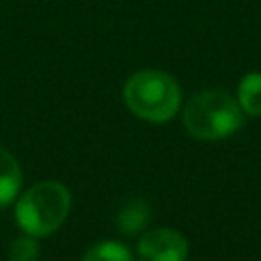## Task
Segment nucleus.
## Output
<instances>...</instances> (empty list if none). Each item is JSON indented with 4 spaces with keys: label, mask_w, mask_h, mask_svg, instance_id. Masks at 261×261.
<instances>
[{
    "label": "nucleus",
    "mask_w": 261,
    "mask_h": 261,
    "mask_svg": "<svg viewBox=\"0 0 261 261\" xmlns=\"http://www.w3.org/2000/svg\"><path fill=\"white\" fill-rule=\"evenodd\" d=\"M243 124L239 102L224 90H204L194 94L184 108V126L202 141H218L234 135Z\"/></svg>",
    "instance_id": "nucleus-1"
},
{
    "label": "nucleus",
    "mask_w": 261,
    "mask_h": 261,
    "mask_svg": "<svg viewBox=\"0 0 261 261\" xmlns=\"http://www.w3.org/2000/svg\"><path fill=\"white\" fill-rule=\"evenodd\" d=\"M124 102L133 114L149 122L173 118L181 104L179 84L163 71L141 69L124 84Z\"/></svg>",
    "instance_id": "nucleus-2"
},
{
    "label": "nucleus",
    "mask_w": 261,
    "mask_h": 261,
    "mask_svg": "<svg viewBox=\"0 0 261 261\" xmlns=\"http://www.w3.org/2000/svg\"><path fill=\"white\" fill-rule=\"evenodd\" d=\"M71 206L69 190L59 181H39L16 202V222L29 237H47L67 218Z\"/></svg>",
    "instance_id": "nucleus-3"
},
{
    "label": "nucleus",
    "mask_w": 261,
    "mask_h": 261,
    "mask_svg": "<svg viewBox=\"0 0 261 261\" xmlns=\"http://www.w3.org/2000/svg\"><path fill=\"white\" fill-rule=\"evenodd\" d=\"M137 253L139 261H186L188 241L173 228H155L141 237Z\"/></svg>",
    "instance_id": "nucleus-4"
},
{
    "label": "nucleus",
    "mask_w": 261,
    "mask_h": 261,
    "mask_svg": "<svg viewBox=\"0 0 261 261\" xmlns=\"http://www.w3.org/2000/svg\"><path fill=\"white\" fill-rule=\"evenodd\" d=\"M20 181H22V173L18 161L6 149L0 147V208L16 198L20 190Z\"/></svg>",
    "instance_id": "nucleus-5"
},
{
    "label": "nucleus",
    "mask_w": 261,
    "mask_h": 261,
    "mask_svg": "<svg viewBox=\"0 0 261 261\" xmlns=\"http://www.w3.org/2000/svg\"><path fill=\"white\" fill-rule=\"evenodd\" d=\"M237 102L243 112L251 116H261V73L259 71H251L241 80Z\"/></svg>",
    "instance_id": "nucleus-6"
},
{
    "label": "nucleus",
    "mask_w": 261,
    "mask_h": 261,
    "mask_svg": "<svg viewBox=\"0 0 261 261\" xmlns=\"http://www.w3.org/2000/svg\"><path fill=\"white\" fill-rule=\"evenodd\" d=\"M147 220H149V206L143 200H135V202L126 204L116 218V222L124 234H135L137 230H141L145 226Z\"/></svg>",
    "instance_id": "nucleus-7"
},
{
    "label": "nucleus",
    "mask_w": 261,
    "mask_h": 261,
    "mask_svg": "<svg viewBox=\"0 0 261 261\" xmlns=\"http://www.w3.org/2000/svg\"><path fill=\"white\" fill-rule=\"evenodd\" d=\"M82 261H133V255L122 243L100 241L84 253Z\"/></svg>",
    "instance_id": "nucleus-8"
},
{
    "label": "nucleus",
    "mask_w": 261,
    "mask_h": 261,
    "mask_svg": "<svg viewBox=\"0 0 261 261\" xmlns=\"http://www.w3.org/2000/svg\"><path fill=\"white\" fill-rule=\"evenodd\" d=\"M39 259V245L33 237H22L12 241L8 249V261H37Z\"/></svg>",
    "instance_id": "nucleus-9"
}]
</instances>
